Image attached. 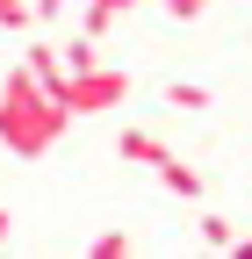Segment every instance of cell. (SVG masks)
I'll list each match as a JSON object with an SVG mask.
<instances>
[{
    "label": "cell",
    "mask_w": 252,
    "mask_h": 259,
    "mask_svg": "<svg viewBox=\"0 0 252 259\" xmlns=\"http://www.w3.org/2000/svg\"><path fill=\"white\" fill-rule=\"evenodd\" d=\"M87 252H94V259H115V252H130V231H101Z\"/></svg>",
    "instance_id": "9c48e42d"
},
{
    "label": "cell",
    "mask_w": 252,
    "mask_h": 259,
    "mask_svg": "<svg viewBox=\"0 0 252 259\" xmlns=\"http://www.w3.org/2000/svg\"><path fill=\"white\" fill-rule=\"evenodd\" d=\"M137 8V0H87V15H79V29H87V36H108V29L122 22V15H130Z\"/></svg>",
    "instance_id": "5b68a950"
},
{
    "label": "cell",
    "mask_w": 252,
    "mask_h": 259,
    "mask_svg": "<svg viewBox=\"0 0 252 259\" xmlns=\"http://www.w3.org/2000/svg\"><path fill=\"white\" fill-rule=\"evenodd\" d=\"M151 173H159V180H166V187L180 194V202H202V187H209V180H202L195 166H187V158H173V151H166V158H159Z\"/></svg>",
    "instance_id": "277c9868"
},
{
    "label": "cell",
    "mask_w": 252,
    "mask_h": 259,
    "mask_svg": "<svg viewBox=\"0 0 252 259\" xmlns=\"http://www.w3.org/2000/svg\"><path fill=\"white\" fill-rule=\"evenodd\" d=\"M58 101H65L72 115H108L115 101H130V72H122V65H87V72H65Z\"/></svg>",
    "instance_id": "7a4b0ae2"
},
{
    "label": "cell",
    "mask_w": 252,
    "mask_h": 259,
    "mask_svg": "<svg viewBox=\"0 0 252 259\" xmlns=\"http://www.w3.org/2000/svg\"><path fill=\"white\" fill-rule=\"evenodd\" d=\"M115 151H122V166H159V158H166V137H159V130H122Z\"/></svg>",
    "instance_id": "3957f363"
},
{
    "label": "cell",
    "mask_w": 252,
    "mask_h": 259,
    "mask_svg": "<svg viewBox=\"0 0 252 259\" xmlns=\"http://www.w3.org/2000/svg\"><path fill=\"white\" fill-rule=\"evenodd\" d=\"M166 108H180V115H202V108H209V87H195V79H173V87H166Z\"/></svg>",
    "instance_id": "ba28073f"
},
{
    "label": "cell",
    "mask_w": 252,
    "mask_h": 259,
    "mask_svg": "<svg viewBox=\"0 0 252 259\" xmlns=\"http://www.w3.org/2000/svg\"><path fill=\"white\" fill-rule=\"evenodd\" d=\"M238 231H231V216H202V245H231Z\"/></svg>",
    "instance_id": "8fae6325"
},
{
    "label": "cell",
    "mask_w": 252,
    "mask_h": 259,
    "mask_svg": "<svg viewBox=\"0 0 252 259\" xmlns=\"http://www.w3.org/2000/svg\"><path fill=\"white\" fill-rule=\"evenodd\" d=\"M0 238H8V209H0Z\"/></svg>",
    "instance_id": "4fadbf2b"
},
{
    "label": "cell",
    "mask_w": 252,
    "mask_h": 259,
    "mask_svg": "<svg viewBox=\"0 0 252 259\" xmlns=\"http://www.w3.org/2000/svg\"><path fill=\"white\" fill-rule=\"evenodd\" d=\"M231 252H238V259H252V238H231Z\"/></svg>",
    "instance_id": "7c38bea8"
},
{
    "label": "cell",
    "mask_w": 252,
    "mask_h": 259,
    "mask_svg": "<svg viewBox=\"0 0 252 259\" xmlns=\"http://www.w3.org/2000/svg\"><path fill=\"white\" fill-rule=\"evenodd\" d=\"M209 8H216V0H166V15H173V22H202Z\"/></svg>",
    "instance_id": "30bf717a"
},
{
    "label": "cell",
    "mask_w": 252,
    "mask_h": 259,
    "mask_svg": "<svg viewBox=\"0 0 252 259\" xmlns=\"http://www.w3.org/2000/svg\"><path fill=\"white\" fill-rule=\"evenodd\" d=\"M22 65H29V72H36L51 94L65 87V58H58V44H29V58H22Z\"/></svg>",
    "instance_id": "8992f818"
},
{
    "label": "cell",
    "mask_w": 252,
    "mask_h": 259,
    "mask_svg": "<svg viewBox=\"0 0 252 259\" xmlns=\"http://www.w3.org/2000/svg\"><path fill=\"white\" fill-rule=\"evenodd\" d=\"M58 58H65V72H87V65H101V36H87V29H79V36L58 44Z\"/></svg>",
    "instance_id": "52a82bcc"
},
{
    "label": "cell",
    "mask_w": 252,
    "mask_h": 259,
    "mask_svg": "<svg viewBox=\"0 0 252 259\" xmlns=\"http://www.w3.org/2000/svg\"><path fill=\"white\" fill-rule=\"evenodd\" d=\"M65 122H72V108L58 101L29 65H15V72L0 79V144H8L15 158H44L58 137H65Z\"/></svg>",
    "instance_id": "6da1fadb"
}]
</instances>
